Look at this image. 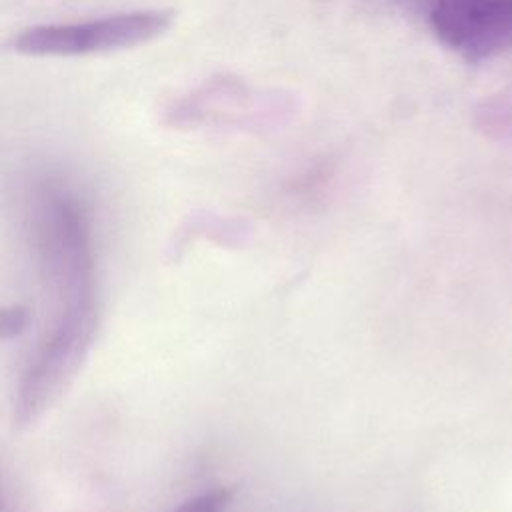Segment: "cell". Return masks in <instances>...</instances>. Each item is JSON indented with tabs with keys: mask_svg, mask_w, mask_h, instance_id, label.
Returning <instances> with one entry per match:
<instances>
[{
	"mask_svg": "<svg viewBox=\"0 0 512 512\" xmlns=\"http://www.w3.org/2000/svg\"><path fill=\"white\" fill-rule=\"evenodd\" d=\"M172 24L166 10H136L86 22L42 24L12 38V50L30 56H86L154 40Z\"/></svg>",
	"mask_w": 512,
	"mask_h": 512,
	"instance_id": "obj_1",
	"label": "cell"
},
{
	"mask_svg": "<svg viewBox=\"0 0 512 512\" xmlns=\"http://www.w3.org/2000/svg\"><path fill=\"white\" fill-rule=\"evenodd\" d=\"M428 22L444 46L468 60L512 50V0H432Z\"/></svg>",
	"mask_w": 512,
	"mask_h": 512,
	"instance_id": "obj_2",
	"label": "cell"
},
{
	"mask_svg": "<svg viewBox=\"0 0 512 512\" xmlns=\"http://www.w3.org/2000/svg\"><path fill=\"white\" fill-rule=\"evenodd\" d=\"M230 496H232V492L226 488L210 490V492L198 494L194 498H188L174 512H224L230 502Z\"/></svg>",
	"mask_w": 512,
	"mask_h": 512,
	"instance_id": "obj_3",
	"label": "cell"
},
{
	"mask_svg": "<svg viewBox=\"0 0 512 512\" xmlns=\"http://www.w3.org/2000/svg\"><path fill=\"white\" fill-rule=\"evenodd\" d=\"M30 322V314L24 306L12 304L0 308V338H14L26 330Z\"/></svg>",
	"mask_w": 512,
	"mask_h": 512,
	"instance_id": "obj_4",
	"label": "cell"
}]
</instances>
